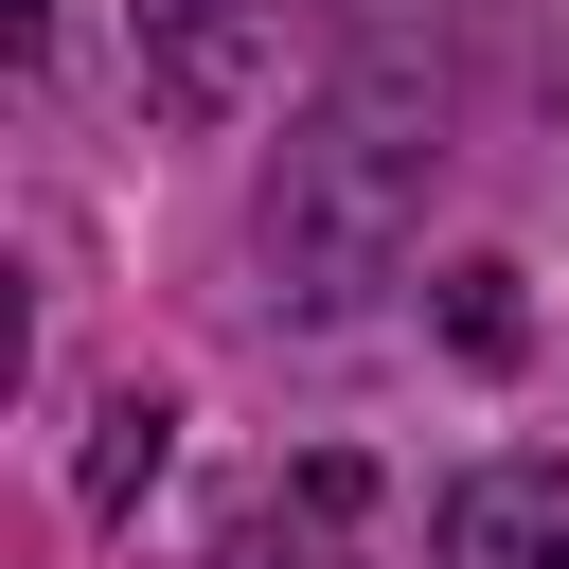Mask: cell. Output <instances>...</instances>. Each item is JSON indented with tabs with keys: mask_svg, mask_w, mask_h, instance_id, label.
Listing matches in <instances>:
<instances>
[{
	"mask_svg": "<svg viewBox=\"0 0 569 569\" xmlns=\"http://www.w3.org/2000/svg\"><path fill=\"white\" fill-rule=\"evenodd\" d=\"M267 18H284V0H142V89H160L178 124H213V107L249 89Z\"/></svg>",
	"mask_w": 569,
	"mask_h": 569,
	"instance_id": "cell-1",
	"label": "cell"
},
{
	"mask_svg": "<svg viewBox=\"0 0 569 569\" xmlns=\"http://www.w3.org/2000/svg\"><path fill=\"white\" fill-rule=\"evenodd\" d=\"M445 569H569V462H480L445 498Z\"/></svg>",
	"mask_w": 569,
	"mask_h": 569,
	"instance_id": "cell-2",
	"label": "cell"
},
{
	"mask_svg": "<svg viewBox=\"0 0 569 569\" xmlns=\"http://www.w3.org/2000/svg\"><path fill=\"white\" fill-rule=\"evenodd\" d=\"M160 427H178L160 391H124V409H107V445H89V516H124V498L160 480Z\"/></svg>",
	"mask_w": 569,
	"mask_h": 569,
	"instance_id": "cell-3",
	"label": "cell"
},
{
	"mask_svg": "<svg viewBox=\"0 0 569 569\" xmlns=\"http://www.w3.org/2000/svg\"><path fill=\"white\" fill-rule=\"evenodd\" d=\"M445 338L498 373V356H516V267H445Z\"/></svg>",
	"mask_w": 569,
	"mask_h": 569,
	"instance_id": "cell-4",
	"label": "cell"
}]
</instances>
